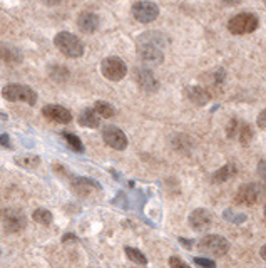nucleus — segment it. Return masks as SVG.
<instances>
[{
  "instance_id": "nucleus-33",
  "label": "nucleus",
  "mask_w": 266,
  "mask_h": 268,
  "mask_svg": "<svg viewBox=\"0 0 266 268\" xmlns=\"http://www.w3.org/2000/svg\"><path fill=\"white\" fill-rule=\"evenodd\" d=\"M0 144H2L3 148H12V144H10V138L7 134H0Z\"/></svg>"
},
{
  "instance_id": "nucleus-8",
  "label": "nucleus",
  "mask_w": 266,
  "mask_h": 268,
  "mask_svg": "<svg viewBox=\"0 0 266 268\" xmlns=\"http://www.w3.org/2000/svg\"><path fill=\"white\" fill-rule=\"evenodd\" d=\"M138 55L142 62L149 64V66H158L164 60V54H162L161 47L151 42H141L138 44Z\"/></svg>"
},
{
  "instance_id": "nucleus-13",
  "label": "nucleus",
  "mask_w": 266,
  "mask_h": 268,
  "mask_svg": "<svg viewBox=\"0 0 266 268\" xmlns=\"http://www.w3.org/2000/svg\"><path fill=\"white\" fill-rule=\"evenodd\" d=\"M42 114L47 119L54 121V123L59 124H67L72 121V114L69 109L62 107V106H57V104H49L42 109Z\"/></svg>"
},
{
  "instance_id": "nucleus-17",
  "label": "nucleus",
  "mask_w": 266,
  "mask_h": 268,
  "mask_svg": "<svg viewBox=\"0 0 266 268\" xmlns=\"http://www.w3.org/2000/svg\"><path fill=\"white\" fill-rule=\"evenodd\" d=\"M74 188L79 191L82 196H87L90 195V191H101V184L97 183V181L94 179H89V178H77L74 181Z\"/></svg>"
},
{
  "instance_id": "nucleus-38",
  "label": "nucleus",
  "mask_w": 266,
  "mask_h": 268,
  "mask_svg": "<svg viewBox=\"0 0 266 268\" xmlns=\"http://www.w3.org/2000/svg\"><path fill=\"white\" fill-rule=\"evenodd\" d=\"M265 221H266V208H265Z\"/></svg>"
},
{
  "instance_id": "nucleus-6",
  "label": "nucleus",
  "mask_w": 266,
  "mask_h": 268,
  "mask_svg": "<svg viewBox=\"0 0 266 268\" xmlns=\"http://www.w3.org/2000/svg\"><path fill=\"white\" fill-rule=\"evenodd\" d=\"M261 198H263V188L258 183H246L238 188L236 198L234 199H236L238 205L253 206V205H258Z\"/></svg>"
},
{
  "instance_id": "nucleus-39",
  "label": "nucleus",
  "mask_w": 266,
  "mask_h": 268,
  "mask_svg": "<svg viewBox=\"0 0 266 268\" xmlns=\"http://www.w3.org/2000/svg\"><path fill=\"white\" fill-rule=\"evenodd\" d=\"M265 2H266V0H265Z\"/></svg>"
},
{
  "instance_id": "nucleus-16",
  "label": "nucleus",
  "mask_w": 266,
  "mask_h": 268,
  "mask_svg": "<svg viewBox=\"0 0 266 268\" xmlns=\"http://www.w3.org/2000/svg\"><path fill=\"white\" fill-rule=\"evenodd\" d=\"M79 124L84 127H89V129H96L101 124V118L94 109H84V111L79 114Z\"/></svg>"
},
{
  "instance_id": "nucleus-5",
  "label": "nucleus",
  "mask_w": 266,
  "mask_h": 268,
  "mask_svg": "<svg viewBox=\"0 0 266 268\" xmlns=\"http://www.w3.org/2000/svg\"><path fill=\"white\" fill-rule=\"evenodd\" d=\"M197 247H199L201 251H204V253H208V255H213V256H223L228 253V250H230L228 240H224L223 236H219V235L204 236V238L199 240Z\"/></svg>"
},
{
  "instance_id": "nucleus-11",
  "label": "nucleus",
  "mask_w": 266,
  "mask_h": 268,
  "mask_svg": "<svg viewBox=\"0 0 266 268\" xmlns=\"http://www.w3.org/2000/svg\"><path fill=\"white\" fill-rule=\"evenodd\" d=\"M134 79L136 82H138V86L142 90H146V92H154V90H158L159 84H158V79L154 77L153 71L146 69V67H138V69H134Z\"/></svg>"
},
{
  "instance_id": "nucleus-10",
  "label": "nucleus",
  "mask_w": 266,
  "mask_h": 268,
  "mask_svg": "<svg viewBox=\"0 0 266 268\" xmlns=\"http://www.w3.org/2000/svg\"><path fill=\"white\" fill-rule=\"evenodd\" d=\"M102 138H104L106 144L111 146L112 149H117V151H124L127 148V138L124 134L123 129L116 126H107L104 127L102 131Z\"/></svg>"
},
{
  "instance_id": "nucleus-36",
  "label": "nucleus",
  "mask_w": 266,
  "mask_h": 268,
  "mask_svg": "<svg viewBox=\"0 0 266 268\" xmlns=\"http://www.w3.org/2000/svg\"><path fill=\"white\" fill-rule=\"evenodd\" d=\"M260 253H261V258H263L265 262H266V245H265L263 248H261V251H260Z\"/></svg>"
},
{
  "instance_id": "nucleus-27",
  "label": "nucleus",
  "mask_w": 266,
  "mask_h": 268,
  "mask_svg": "<svg viewBox=\"0 0 266 268\" xmlns=\"http://www.w3.org/2000/svg\"><path fill=\"white\" fill-rule=\"evenodd\" d=\"M238 129H239V121L238 119H231V123L228 124V127H226V134H228V138H236V134H238Z\"/></svg>"
},
{
  "instance_id": "nucleus-1",
  "label": "nucleus",
  "mask_w": 266,
  "mask_h": 268,
  "mask_svg": "<svg viewBox=\"0 0 266 268\" xmlns=\"http://www.w3.org/2000/svg\"><path fill=\"white\" fill-rule=\"evenodd\" d=\"M54 44L66 57L79 59L84 54V44H82V40L71 32H59L54 37Z\"/></svg>"
},
{
  "instance_id": "nucleus-19",
  "label": "nucleus",
  "mask_w": 266,
  "mask_h": 268,
  "mask_svg": "<svg viewBox=\"0 0 266 268\" xmlns=\"http://www.w3.org/2000/svg\"><path fill=\"white\" fill-rule=\"evenodd\" d=\"M234 175H236V164L228 163V164H224L223 168H219L218 171L213 175V183H216V184L224 183V181L233 178Z\"/></svg>"
},
{
  "instance_id": "nucleus-28",
  "label": "nucleus",
  "mask_w": 266,
  "mask_h": 268,
  "mask_svg": "<svg viewBox=\"0 0 266 268\" xmlns=\"http://www.w3.org/2000/svg\"><path fill=\"white\" fill-rule=\"evenodd\" d=\"M195 263L199 265L201 268H216V263L213 262L210 258H203V256H196L195 258Z\"/></svg>"
},
{
  "instance_id": "nucleus-12",
  "label": "nucleus",
  "mask_w": 266,
  "mask_h": 268,
  "mask_svg": "<svg viewBox=\"0 0 266 268\" xmlns=\"http://www.w3.org/2000/svg\"><path fill=\"white\" fill-rule=\"evenodd\" d=\"M189 225L195 232H206L210 230V226L213 225V216L208 210H195L189 214Z\"/></svg>"
},
{
  "instance_id": "nucleus-31",
  "label": "nucleus",
  "mask_w": 266,
  "mask_h": 268,
  "mask_svg": "<svg viewBox=\"0 0 266 268\" xmlns=\"http://www.w3.org/2000/svg\"><path fill=\"white\" fill-rule=\"evenodd\" d=\"M258 175H260V178L266 184V161H260L258 163Z\"/></svg>"
},
{
  "instance_id": "nucleus-3",
  "label": "nucleus",
  "mask_w": 266,
  "mask_h": 268,
  "mask_svg": "<svg viewBox=\"0 0 266 268\" xmlns=\"http://www.w3.org/2000/svg\"><path fill=\"white\" fill-rule=\"evenodd\" d=\"M3 99L10 101V103H17V101H24L29 106H34L37 103V94L34 89L29 86H20V84H9L2 89Z\"/></svg>"
},
{
  "instance_id": "nucleus-22",
  "label": "nucleus",
  "mask_w": 266,
  "mask_h": 268,
  "mask_svg": "<svg viewBox=\"0 0 266 268\" xmlns=\"http://www.w3.org/2000/svg\"><path fill=\"white\" fill-rule=\"evenodd\" d=\"M124 251H126V256L129 260H131L132 263H136V265H147L146 255H144L141 250H138V248L126 247V248H124Z\"/></svg>"
},
{
  "instance_id": "nucleus-23",
  "label": "nucleus",
  "mask_w": 266,
  "mask_h": 268,
  "mask_svg": "<svg viewBox=\"0 0 266 268\" xmlns=\"http://www.w3.org/2000/svg\"><path fill=\"white\" fill-rule=\"evenodd\" d=\"M94 111L99 114V118H104V119H109L116 114L114 107L109 103H106V101H97L96 106H94Z\"/></svg>"
},
{
  "instance_id": "nucleus-15",
  "label": "nucleus",
  "mask_w": 266,
  "mask_h": 268,
  "mask_svg": "<svg viewBox=\"0 0 266 268\" xmlns=\"http://www.w3.org/2000/svg\"><path fill=\"white\" fill-rule=\"evenodd\" d=\"M186 96H188V99L191 101V103H195L197 106H204L210 103L211 96L210 92H208L204 88H201V86H193V88H188L186 90Z\"/></svg>"
},
{
  "instance_id": "nucleus-37",
  "label": "nucleus",
  "mask_w": 266,
  "mask_h": 268,
  "mask_svg": "<svg viewBox=\"0 0 266 268\" xmlns=\"http://www.w3.org/2000/svg\"><path fill=\"white\" fill-rule=\"evenodd\" d=\"M45 2H49L47 5H55V3H59V0H45Z\"/></svg>"
},
{
  "instance_id": "nucleus-29",
  "label": "nucleus",
  "mask_w": 266,
  "mask_h": 268,
  "mask_svg": "<svg viewBox=\"0 0 266 268\" xmlns=\"http://www.w3.org/2000/svg\"><path fill=\"white\" fill-rule=\"evenodd\" d=\"M224 218H226V220H231L233 223H236V225H239L241 221L246 220L245 214H233L231 211H226V213H224Z\"/></svg>"
},
{
  "instance_id": "nucleus-21",
  "label": "nucleus",
  "mask_w": 266,
  "mask_h": 268,
  "mask_svg": "<svg viewBox=\"0 0 266 268\" xmlns=\"http://www.w3.org/2000/svg\"><path fill=\"white\" fill-rule=\"evenodd\" d=\"M15 163L25 169H35L40 164V158L35 154H25L22 158H15Z\"/></svg>"
},
{
  "instance_id": "nucleus-9",
  "label": "nucleus",
  "mask_w": 266,
  "mask_h": 268,
  "mask_svg": "<svg viewBox=\"0 0 266 268\" xmlns=\"http://www.w3.org/2000/svg\"><path fill=\"white\" fill-rule=\"evenodd\" d=\"M27 218L20 210H7L3 213V228L7 233H18L25 228Z\"/></svg>"
},
{
  "instance_id": "nucleus-24",
  "label": "nucleus",
  "mask_w": 266,
  "mask_h": 268,
  "mask_svg": "<svg viewBox=\"0 0 266 268\" xmlns=\"http://www.w3.org/2000/svg\"><path fill=\"white\" fill-rule=\"evenodd\" d=\"M32 218H34V221H35V223H40V225H44V226L51 225L52 220H54L52 213L49 210H45V208L35 210V211H34V214H32Z\"/></svg>"
},
{
  "instance_id": "nucleus-34",
  "label": "nucleus",
  "mask_w": 266,
  "mask_h": 268,
  "mask_svg": "<svg viewBox=\"0 0 266 268\" xmlns=\"http://www.w3.org/2000/svg\"><path fill=\"white\" fill-rule=\"evenodd\" d=\"M179 243H181V245H184V247H188V248H191V247H193V241L184 240V238H179Z\"/></svg>"
},
{
  "instance_id": "nucleus-7",
  "label": "nucleus",
  "mask_w": 266,
  "mask_h": 268,
  "mask_svg": "<svg viewBox=\"0 0 266 268\" xmlns=\"http://www.w3.org/2000/svg\"><path fill=\"white\" fill-rule=\"evenodd\" d=\"M159 15V7L151 0H139L132 5V17L142 24L154 22Z\"/></svg>"
},
{
  "instance_id": "nucleus-4",
  "label": "nucleus",
  "mask_w": 266,
  "mask_h": 268,
  "mask_svg": "<svg viewBox=\"0 0 266 268\" xmlns=\"http://www.w3.org/2000/svg\"><path fill=\"white\" fill-rule=\"evenodd\" d=\"M101 72H102V75H104L106 79L116 82V81H121V79L126 77L127 66H126V62H124L123 59L111 55V57H106L104 60H102Z\"/></svg>"
},
{
  "instance_id": "nucleus-32",
  "label": "nucleus",
  "mask_w": 266,
  "mask_h": 268,
  "mask_svg": "<svg viewBox=\"0 0 266 268\" xmlns=\"http://www.w3.org/2000/svg\"><path fill=\"white\" fill-rule=\"evenodd\" d=\"M258 126L261 127V129H266V109L260 112V116H258Z\"/></svg>"
},
{
  "instance_id": "nucleus-30",
  "label": "nucleus",
  "mask_w": 266,
  "mask_h": 268,
  "mask_svg": "<svg viewBox=\"0 0 266 268\" xmlns=\"http://www.w3.org/2000/svg\"><path fill=\"white\" fill-rule=\"evenodd\" d=\"M169 267L171 268H191V267H188L184 262L179 258V256H171L169 258Z\"/></svg>"
},
{
  "instance_id": "nucleus-26",
  "label": "nucleus",
  "mask_w": 266,
  "mask_h": 268,
  "mask_svg": "<svg viewBox=\"0 0 266 268\" xmlns=\"http://www.w3.org/2000/svg\"><path fill=\"white\" fill-rule=\"evenodd\" d=\"M51 75L55 79V81H66L69 72H67V67L54 66V67H52V71H51Z\"/></svg>"
},
{
  "instance_id": "nucleus-25",
  "label": "nucleus",
  "mask_w": 266,
  "mask_h": 268,
  "mask_svg": "<svg viewBox=\"0 0 266 268\" xmlns=\"http://www.w3.org/2000/svg\"><path fill=\"white\" fill-rule=\"evenodd\" d=\"M64 139H66V143L69 144V148L72 151H75V153H84V144H82V141L77 138L75 134H71V133H64Z\"/></svg>"
},
{
  "instance_id": "nucleus-35",
  "label": "nucleus",
  "mask_w": 266,
  "mask_h": 268,
  "mask_svg": "<svg viewBox=\"0 0 266 268\" xmlns=\"http://www.w3.org/2000/svg\"><path fill=\"white\" fill-rule=\"evenodd\" d=\"M223 2H226L228 5H238V3L241 2V0H223Z\"/></svg>"
},
{
  "instance_id": "nucleus-18",
  "label": "nucleus",
  "mask_w": 266,
  "mask_h": 268,
  "mask_svg": "<svg viewBox=\"0 0 266 268\" xmlns=\"http://www.w3.org/2000/svg\"><path fill=\"white\" fill-rule=\"evenodd\" d=\"M0 60L5 64H18L22 60V55L15 47L0 44Z\"/></svg>"
},
{
  "instance_id": "nucleus-20",
  "label": "nucleus",
  "mask_w": 266,
  "mask_h": 268,
  "mask_svg": "<svg viewBox=\"0 0 266 268\" xmlns=\"http://www.w3.org/2000/svg\"><path fill=\"white\" fill-rule=\"evenodd\" d=\"M238 141L241 143L243 146H248L253 139V129L249 124L246 123H239V129H238V134H236Z\"/></svg>"
},
{
  "instance_id": "nucleus-14",
  "label": "nucleus",
  "mask_w": 266,
  "mask_h": 268,
  "mask_svg": "<svg viewBox=\"0 0 266 268\" xmlns=\"http://www.w3.org/2000/svg\"><path fill=\"white\" fill-rule=\"evenodd\" d=\"M77 27L84 34H94L99 27V17L94 12H82L77 18Z\"/></svg>"
},
{
  "instance_id": "nucleus-2",
  "label": "nucleus",
  "mask_w": 266,
  "mask_h": 268,
  "mask_svg": "<svg viewBox=\"0 0 266 268\" xmlns=\"http://www.w3.org/2000/svg\"><path fill=\"white\" fill-rule=\"evenodd\" d=\"M258 17L254 14L243 12L238 14L228 22V30L234 36H245V34H251L258 29Z\"/></svg>"
}]
</instances>
